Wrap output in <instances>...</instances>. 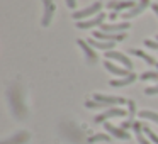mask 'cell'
I'll use <instances>...</instances> for the list:
<instances>
[{"label":"cell","mask_w":158,"mask_h":144,"mask_svg":"<svg viewBox=\"0 0 158 144\" xmlns=\"http://www.w3.org/2000/svg\"><path fill=\"white\" fill-rule=\"evenodd\" d=\"M100 9H102V2H99V0H97L95 4L89 5V7L82 9V10L73 12V14H72V17L75 19L77 22H80V21H83V19H87V17H92V15L95 17L97 14H100Z\"/></svg>","instance_id":"6da1fadb"},{"label":"cell","mask_w":158,"mask_h":144,"mask_svg":"<svg viewBox=\"0 0 158 144\" xmlns=\"http://www.w3.org/2000/svg\"><path fill=\"white\" fill-rule=\"evenodd\" d=\"M43 7H44V10H43V19H41V24L43 27H48L49 24H51V19L53 15H55V4H53L51 0H43Z\"/></svg>","instance_id":"7a4b0ae2"},{"label":"cell","mask_w":158,"mask_h":144,"mask_svg":"<svg viewBox=\"0 0 158 144\" xmlns=\"http://www.w3.org/2000/svg\"><path fill=\"white\" fill-rule=\"evenodd\" d=\"M94 100H97V102H102V103H107V105H124V103H127L126 98H123V97H114V95H102V93H95L94 95Z\"/></svg>","instance_id":"3957f363"},{"label":"cell","mask_w":158,"mask_h":144,"mask_svg":"<svg viewBox=\"0 0 158 144\" xmlns=\"http://www.w3.org/2000/svg\"><path fill=\"white\" fill-rule=\"evenodd\" d=\"M106 58L107 59H116L117 63H121V65L124 66V68L127 70V71H131V68H133V61H131L129 58H127L126 54H123V53H117V51H107L106 53Z\"/></svg>","instance_id":"277c9868"},{"label":"cell","mask_w":158,"mask_h":144,"mask_svg":"<svg viewBox=\"0 0 158 144\" xmlns=\"http://www.w3.org/2000/svg\"><path fill=\"white\" fill-rule=\"evenodd\" d=\"M104 19H106V14H97L95 17L89 19V21H80L77 22V27L78 29H90V27H100L104 24Z\"/></svg>","instance_id":"5b68a950"},{"label":"cell","mask_w":158,"mask_h":144,"mask_svg":"<svg viewBox=\"0 0 158 144\" xmlns=\"http://www.w3.org/2000/svg\"><path fill=\"white\" fill-rule=\"evenodd\" d=\"M107 7L112 12H121L124 9L131 10V9L136 7V4H134V0H110L109 4H107Z\"/></svg>","instance_id":"8992f818"},{"label":"cell","mask_w":158,"mask_h":144,"mask_svg":"<svg viewBox=\"0 0 158 144\" xmlns=\"http://www.w3.org/2000/svg\"><path fill=\"white\" fill-rule=\"evenodd\" d=\"M77 44L82 48L83 54L87 56V61H89L90 65H95V63H97V54H95V51H94L92 46L87 42V39H77Z\"/></svg>","instance_id":"52a82bcc"},{"label":"cell","mask_w":158,"mask_h":144,"mask_svg":"<svg viewBox=\"0 0 158 144\" xmlns=\"http://www.w3.org/2000/svg\"><path fill=\"white\" fill-rule=\"evenodd\" d=\"M94 39L117 42V41H124V39H126V32H121V34H109V32H104V31H95L94 32Z\"/></svg>","instance_id":"ba28073f"},{"label":"cell","mask_w":158,"mask_h":144,"mask_svg":"<svg viewBox=\"0 0 158 144\" xmlns=\"http://www.w3.org/2000/svg\"><path fill=\"white\" fill-rule=\"evenodd\" d=\"M126 115V110L124 109H107V110H104L100 115H97L95 117V124H99V122H106L107 119H112V117H124Z\"/></svg>","instance_id":"9c48e42d"},{"label":"cell","mask_w":158,"mask_h":144,"mask_svg":"<svg viewBox=\"0 0 158 144\" xmlns=\"http://www.w3.org/2000/svg\"><path fill=\"white\" fill-rule=\"evenodd\" d=\"M104 127H106V130L110 134V136L117 137V139H124V141L131 139L129 132H127V130H124L123 127H116V126H112L110 122H104Z\"/></svg>","instance_id":"30bf717a"},{"label":"cell","mask_w":158,"mask_h":144,"mask_svg":"<svg viewBox=\"0 0 158 144\" xmlns=\"http://www.w3.org/2000/svg\"><path fill=\"white\" fill-rule=\"evenodd\" d=\"M129 22H119V24H102L100 26V31L109 32V34H121L126 29H129Z\"/></svg>","instance_id":"8fae6325"},{"label":"cell","mask_w":158,"mask_h":144,"mask_svg":"<svg viewBox=\"0 0 158 144\" xmlns=\"http://www.w3.org/2000/svg\"><path fill=\"white\" fill-rule=\"evenodd\" d=\"M148 5H150V0H139L134 9H131V10H127V12H124V14H121V19L127 21V19H131V17H136V15H139L141 12H143L144 9L148 7Z\"/></svg>","instance_id":"7c38bea8"},{"label":"cell","mask_w":158,"mask_h":144,"mask_svg":"<svg viewBox=\"0 0 158 144\" xmlns=\"http://www.w3.org/2000/svg\"><path fill=\"white\" fill-rule=\"evenodd\" d=\"M104 68H106L109 73H112V75L123 76V78H126V76L131 75V71H127L126 68H121V66H117V65H114V63H110L109 59H106V61H104Z\"/></svg>","instance_id":"4fadbf2b"},{"label":"cell","mask_w":158,"mask_h":144,"mask_svg":"<svg viewBox=\"0 0 158 144\" xmlns=\"http://www.w3.org/2000/svg\"><path fill=\"white\" fill-rule=\"evenodd\" d=\"M87 42H89L92 48H95V49H102V51H112L114 49V46H116V42H109V41H99V39H94V38H90V39H87Z\"/></svg>","instance_id":"5bb4252c"},{"label":"cell","mask_w":158,"mask_h":144,"mask_svg":"<svg viewBox=\"0 0 158 144\" xmlns=\"http://www.w3.org/2000/svg\"><path fill=\"white\" fill-rule=\"evenodd\" d=\"M129 53L131 54H136L138 58H141V59H144V61L148 63L150 66H153V68H156V71H158V61L155 58H151L150 54H146V53H143L141 49H129Z\"/></svg>","instance_id":"9a60e30c"},{"label":"cell","mask_w":158,"mask_h":144,"mask_svg":"<svg viewBox=\"0 0 158 144\" xmlns=\"http://www.w3.org/2000/svg\"><path fill=\"white\" fill-rule=\"evenodd\" d=\"M133 130H134V136H136V139H138V142H139V144H150V141L143 136V126H141L139 122H134L133 124Z\"/></svg>","instance_id":"2e32d148"},{"label":"cell","mask_w":158,"mask_h":144,"mask_svg":"<svg viewBox=\"0 0 158 144\" xmlns=\"http://www.w3.org/2000/svg\"><path fill=\"white\" fill-rule=\"evenodd\" d=\"M133 82H136V75L134 73H131L129 76H126V78H121V80H110V85L112 86H126V85H131Z\"/></svg>","instance_id":"e0dca14e"},{"label":"cell","mask_w":158,"mask_h":144,"mask_svg":"<svg viewBox=\"0 0 158 144\" xmlns=\"http://www.w3.org/2000/svg\"><path fill=\"white\" fill-rule=\"evenodd\" d=\"M85 107H87V109H110L107 103L97 102V100H87V102H85Z\"/></svg>","instance_id":"ac0fdd59"},{"label":"cell","mask_w":158,"mask_h":144,"mask_svg":"<svg viewBox=\"0 0 158 144\" xmlns=\"http://www.w3.org/2000/svg\"><path fill=\"white\" fill-rule=\"evenodd\" d=\"M138 115H139L141 119H148V120H153V122L158 124V114H155V112H150V110H141Z\"/></svg>","instance_id":"d6986e66"},{"label":"cell","mask_w":158,"mask_h":144,"mask_svg":"<svg viewBox=\"0 0 158 144\" xmlns=\"http://www.w3.org/2000/svg\"><path fill=\"white\" fill-rule=\"evenodd\" d=\"M127 114H129L127 120H129V122H134V115H136V103H134L133 100H127Z\"/></svg>","instance_id":"ffe728a7"},{"label":"cell","mask_w":158,"mask_h":144,"mask_svg":"<svg viewBox=\"0 0 158 144\" xmlns=\"http://www.w3.org/2000/svg\"><path fill=\"white\" fill-rule=\"evenodd\" d=\"M109 142L110 141V137L109 136H106V134H95V136H92V137H89V142Z\"/></svg>","instance_id":"44dd1931"},{"label":"cell","mask_w":158,"mask_h":144,"mask_svg":"<svg viewBox=\"0 0 158 144\" xmlns=\"http://www.w3.org/2000/svg\"><path fill=\"white\" fill-rule=\"evenodd\" d=\"M139 80H143V82H148V80H158V71H144L143 75L139 76Z\"/></svg>","instance_id":"7402d4cb"},{"label":"cell","mask_w":158,"mask_h":144,"mask_svg":"<svg viewBox=\"0 0 158 144\" xmlns=\"http://www.w3.org/2000/svg\"><path fill=\"white\" fill-rule=\"evenodd\" d=\"M143 132L146 134L148 137H150V141H153L155 144H158V136H156V134H155V132H153V130H151L148 126H143Z\"/></svg>","instance_id":"603a6c76"},{"label":"cell","mask_w":158,"mask_h":144,"mask_svg":"<svg viewBox=\"0 0 158 144\" xmlns=\"http://www.w3.org/2000/svg\"><path fill=\"white\" fill-rule=\"evenodd\" d=\"M144 93L146 95H158V83L153 86H148V88H144Z\"/></svg>","instance_id":"cb8c5ba5"},{"label":"cell","mask_w":158,"mask_h":144,"mask_svg":"<svg viewBox=\"0 0 158 144\" xmlns=\"http://www.w3.org/2000/svg\"><path fill=\"white\" fill-rule=\"evenodd\" d=\"M65 2H66V7H68V9H75L77 0H65Z\"/></svg>","instance_id":"d4e9b609"},{"label":"cell","mask_w":158,"mask_h":144,"mask_svg":"<svg viewBox=\"0 0 158 144\" xmlns=\"http://www.w3.org/2000/svg\"><path fill=\"white\" fill-rule=\"evenodd\" d=\"M151 9H153V12L156 14V17H158V4H153V5H151Z\"/></svg>","instance_id":"484cf974"},{"label":"cell","mask_w":158,"mask_h":144,"mask_svg":"<svg viewBox=\"0 0 158 144\" xmlns=\"http://www.w3.org/2000/svg\"><path fill=\"white\" fill-rule=\"evenodd\" d=\"M117 15H119V12H112V14L109 15V19H110V21H114V19H116Z\"/></svg>","instance_id":"4316f807"},{"label":"cell","mask_w":158,"mask_h":144,"mask_svg":"<svg viewBox=\"0 0 158 144\" xmlns=\"http://www.w3.org/2000/svg\"><path fill=\"white\" fill-rule=\"evenodd\" d=\"M156 41H158V36H156Z\"/></svg>","instance_id":"83f0119b"}]
</instances>
